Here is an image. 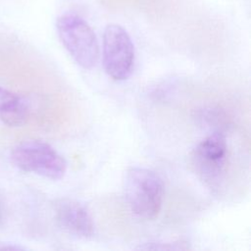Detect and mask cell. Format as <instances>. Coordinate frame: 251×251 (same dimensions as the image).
Returning a JSON list of instances; mask_svg holds the SVG:
<instances>
[{
  "label": "cell",
  "mask_w": 251,
  "mask_h": 251,
  "mask_svg": "<svg viewBox=\"0 0 251 251\" xmlns=\"http://www.w3.org/2000/svg\"><path fill=\"white\" fill-rule=\"evenodd\" d=\"M123 186L126 203L134 215L143 220L158 217L163 203L164 184L155 172L141 167L128 168Z\"/></svg>",
  "instance_id": "1"
},
{
  "label": "cell",
  "mask_w": 251,
  "mask_h": 251,
  "mask_svg": "<svg viewBox=\"0 0 251 251\" xmlns=\"http://www.w3.org/2000/svg\"><path fill=\"white\" fill-rule=\"evenodd\" d=\"M56 29L60 41L75 62L85 70L94 68L99 60V44L95 32L81 17L65 13L58 17Z\"/></svg>",
  "instance_id": "2"
},
{
  "label": "cell",
  "mask_w": 251,
  "mask_h": 251,
  "mask_svg": "<svg viewBox=\"0 0 251 251\" xmlns=\"http://www.w3.org/2000/svg\"><path fill=\"white\" fill-rule=\"evenodd\" d=\"M11 158L16 167L43 177L61 179L67 171V162L51 145L40 140H25L14 147Z\"/></svg>",
  "instance_id": "3"
},
{
  "label": "cell",
  "mask_w": 251,
  "mask_h": 251,
  "mask_svg": "<svg viewBox=\"0 0 251 251\" xmlns=\"http://www.w3.org/2000/svg\"><path fill=\"white\" fill-rule=\"evenodd\" d=\"M134 45L128 32L120 25L109 24L103 32L102 58L105 72L115 80H125L132 73Z\"/></svg>",
  "instance_id": "4"
},
{
  "label": "cell",
  "mask_w": 251,
  "mask_h": 251,
  "mask_svg": "<svg viewBox=\"0 0 251 251\" xmlns=\"http://www.w3.org/2000/svg\"><path fill=\"white\" fill-rule=\"evenodd\" d=\"M227 145L224 133L213 132L193 149L190 162L196 175L210 187H217L226 172Z\"/></svg>",
  "instance_id": "5"
},
{
  "label": "cell",
  "mask_w": 251,
  "mask_h": 251,
  "mask_svg": "<svg viewBox=\"0 0 251 251\" xmlns=\"http://www.w3.org/2000/svg\"><path fill=\"white\" fill-rule=\"evenodd\" d=\"M55 219L65 231L78 236L90 237L94 233V223L87 209L78 201L70 198L58 199L54 204Z\"/></svg>",
  "instance_id": "6"
},
{
  "label": "cell",
  "mask_w": 251,
  "mask_h": 251,
  "mask_svg": "<svg viewBox=\"0 0 251 251\" xmlns=\"http://www.w3.org/2000/svg\"><path fill=\"white\" fill-rule=\"evenodd\" d=\"M22 97L0 86V115L8 112L22 101Z\"/></svg>",
  "instance_id": "7"
},
{
  "label": "cell",
  "mask_w": 251,
  "mask_h": 251,
  "mask_svg": "<svg viewBox=\"0 0 251 251\" xmlns=\"http://www.w3.org/2000/svg\"><path fill=\"white\" fill-rule=\"evenodd\" d=\"M186 247L181 246L178 243H160V242H149L145 243L144 245L140 246L139 249H145V250H178V249H185Z\"/></svg>",
  "instance_id": "8"
},
{
  "label": "cell",
  "mask_w": 251,
  "mask_h": 251,
  "mask_svg": "<svg viewBox=\"0 0 251 251\" xmlns=\"http://www.w3.org/2000/svg\"><path fill=\"white\" fill-rule=\"evenodd\" d=\"M2 205H1V200H0V225L2 224V220H3V214H2Z\"/></svg>",
  "instance_id": "9"
}]
</instances>
